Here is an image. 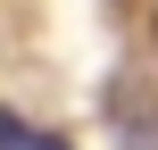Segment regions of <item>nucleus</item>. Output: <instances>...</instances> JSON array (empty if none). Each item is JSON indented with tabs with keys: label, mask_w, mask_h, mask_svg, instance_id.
<instances>
[{
	"label": "nucleus",
	"mask_w": 158,
	"mask_h": 150,
	"mask_svg": "<svg viewBox=\"0 0 158 150\" xmlns=\"http://www.w3.org/2000/svg\"><path fill=\"white\" fill-rule=\"evenodd\" d=\"M0 150H67L58 134H42V125H25L17 109H0Z\"/></svg>",
	"instance_id": "nucleus-1"
}]
</instances>
